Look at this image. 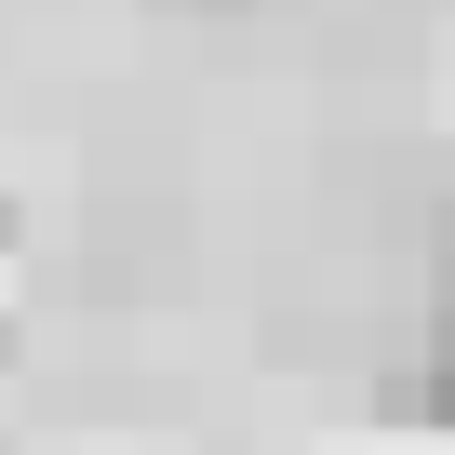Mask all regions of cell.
I'll list each match as a JSON object with an SVG mask.
<instances>
[{
  "instance_id": "obj_1",
  "label": "cell",
  "mask_w": 455,
  "mask_h": 455,
  "mask_svg": "<svg viewBox=\"0 0 455 455\" xmlns=\"http://www.w3.org/2000/svg\"><path fill=\"white\" fill-rule=\"evenodd\" d=\"M388 402H402V415H442V428H455V308L428 322V348H415V375H388Z\"/></svg>"
}]
</instances>
